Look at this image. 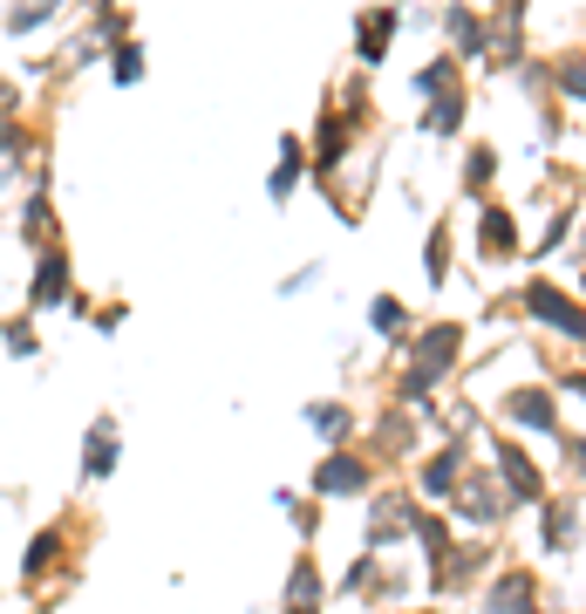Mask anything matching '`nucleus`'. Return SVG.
Returning <instances> with one entry per match:
<instances>
[{
	"label": "nucleus",
	"mask_w": 586,
	"mask_h": 614,
	"mask_svg": "<svg viewBox=\"0 0 586 614\" xmlns=\"http://www.w3.org/2000/svg\"><path fill=\"white\" fill-rule=\"evenodd\" d=\"M464 348H471V328L457 321V315L416 321L410 335L396 342V382H389V396L410 403V409L437 403L450 382H457V369H464Z\"/></svg>",
	"instance_id": "f257e3e1"
},
{
	"label": "nucleus",
	"mask_w": 586,
	"mask_h": 614,
	"mask_svg": "<svg viewBox=\"0 0 586 614\" xmlns=\"http://www.w3.org/2000/svg\"><path fill=\"white\" fill-rule=\"evenodd\" d=\"M491 417H498V430H512V438L559 444V430H566V403H559L552 376H532V382H504Z\"/></svg>",
	"instance_id": "f03ea898"
},
{
	"label": "nucleus",
	"mask_w": 586,
	"mask_h": 614,
	"mask_svg": "<svg viewBox=\"0 0 586 614\" xmlns=\"http://www.w3.org/2000/svg\"><path fill=\"white\" fill-rule=\"evenodd\" d=\"M416 519H423V499L410 492V478H382L362 499V547L369 553H402L416 540Z\"/></svg>",
	"instance_id": "7ed1b4c3"
},
{
	"label": "nucleus",
	"mask_w": 586,
	"mask_h": 614,
	"mask_svg": "<svg viewBox=\"0 0 586 614\" xmlns=\"http://www.w3.org/2000/svg\"><path fill=\"white\" fill-rule=\"evenodd\" d=\"M444 512H450V526H457V532H491V540L519 519L512 499H504V484H498V471H491V457L464 471V484L450 492V505H444Z\"/></svg>",
	"instance_id": "20e7f679"
},
{
	"label": "nucleus",
	"mask_w": 586,
	"mask_h": 614,
	"mask_svg": "<svg viewBox=\"0 0 586 614\" xmlns=\"http://www.w3.org/2000/svg\"><path fill=\"white\" fill-rule=\"evenodd\" d=\"M484 457H491V471L504 484V499H512V512H532L552 492V471L525 451V438H512V430H498V423L484 430Z\"/></svg>",
	"instance_id": "39448f33"
},
{
	"label": "nucleus",
	"mask_w": 586,
	"mask_h": 614,
	"mask_svg": "<svg viewBox=\"0 0 586 614\" xmlns=\"http://www.w3.org/2000/svg\"><path fill=\"white\" fill-rule=\"evenodd\" d=\"M519 315H525L532 328H546L552 342L586 348V300H579L573 287H559L552 273H532L525 287H519Z\"/></svg>",
	"instance_id": "423d86ee"
},
{
	"label": "nucleus",
	"mask_w": 586,
	"mask_h": 614,
	"mask_svg": "<svg viewBox=\"0 0 586 614\" xmlns=\"http://www.w3.org/2000/svg\"><path fill=\"white\" fill-rule=\"evenodd\" d=\"M362 451L382 465V478H389L396 465H416V451H423V409L389 396L375 417H362Z\"/></svg>",
	"instance_id": "0eeeda50"
},
{
	"label": "nucleus",
	"mask_w": 586,
	"mask_h": 614,
	"mask_svg": "<svg viewBox=\"0 0 586 614\" xmlns=\"http://www.w3.org/2000/svg\"><path fill=\"white\" fill-rule=\"evenodd\" d=\"M382 484V465L362 451V444H341V451H321V465L308 471V492L321 505H362Z\"/></svg>",
	"instance_id": "6e6552de"
},
{
	"label": "nucleus",
	"mask_w": 586,
	"mask_h": 614,
	"mask_svg": "<svg viewBox=\"0 0 586 614\" xmlns=\"http://www.w3.org/2000/svg\"><path fill=\"white\" fill-rule=\"evenodd\" d=\"M498 560H504V553H498V540H491V532H457L450 560H444V567L429 574L423 587H429L437 601H450V594H477V587L498 574Z\"/></svg>",
	"instance_id": "1a4fd4ad"
},
{
	"label": "nucleus",
	"mask_w": 586,
	"mask_h": 614,
	"mask_svg": "<svg viewBox=\"0 0 586 614\" xmlns=\"http://www.w3.org/2000/svg\"><path fill=\"white\" fill-rule=\"evenodd\" d=\"M532 519H539V532H532V540H539L546 560H566V553L586 547V499L573 492V484H566V492L552 484V492L532 505Z\"/></svg>",
	"instance_id": "9d476101"
},
{
	"label": "nucleus",
	"mask_w": 586,
	"mask_h": 614,
	"mask_svg": "<svg viewBox=\"0 0 586 614\" xmlns=\"http://www.w3.org/2000/svg\"><path fill=\"white\" fill-rule=\"evenodd\" d=\"M471 465H477L471 438H437V451H423L416 465H410V492H416L423 505H450V492L464 484Z\"/></svg>",
	"instance_id": "9b49d317"
},
{
	"label": "nucleus",
	"mask_w": 586,
	"mask_h": 614,
	"mask_svg": "<svg viewBox=\"0 0 586 614\" xmlns=\"http://www.w3.org/2000/svg\"><path fill=\"white\" fill-rule=\"evenodd\" d=\"M68 526H75V519L62 512L55 526H35L28 540H21V594H41V587L75 560V532H68Z\"/></svg>",
	"instance_id": "f8f14e48"
},
{
	"label": "nucleus",
	"mask_w": 586,
	"mask_h": 614,
	"mask_svg": "<svg viewBox=\"0 0 586 614\" xmlns=\"http://www.w3.org/2000/svg\"><path fill=\"white\" fill-rule=\"evenodd\" d=\"M471 253H477V267H512V260H525V225H519V212L504 198H484L477 205Z\"/></svg>",
	"instance_id": "ddd939ff"
},
{
	"label": "nucleus",
	"mask_w": 586,
	"mask_h": 614,
	"mask_svg": "<svg viewBox=\"0 0 586 614\" xmlns=\"http://www.w3.org/2000/svg\"><path fill=\"white\" fill-rule=\"evenodd\" d=\"M123 471V417L116 409H96L83 423V444H75V478L83 484H110Z\"/></svg>",
	"instance_id": "4468645a"
},
{
	"label": "nucleus",
	"mask_w": 586,
	"mask_h": 614,
	"mask_svg": "<svg viewBox=\"0 0 586 614\" xmlns=\"http://www.w3.org/2000/svg\"><path fill=\"white\" fill-rule=\"evenodd\" d=\"M68 294H75V253L55 240V246H41L35 253V267H28V315H68Z\"/></svg>",
	"instance_id": "2eb2a0df"
},
{
	"label": "nucleus",
	"mask_w": 586,
	"mask_h": 614,
	"mask_svg": "<svg viewBox=\"0 0 586 614\" xmlns=\"http://www.w3.org/2000/svg\"><path fill=\"white\" fill-rule=\"evenodd\" d=\"M335 607V580H327L314 547H294L287 580H279V614H327Z\"/></svg>",
	"instance_id": "dca6fc26"
},
{
	"label": "nucleus",
	"mask_w": 586,
	"mask_h": 614,
	"mask_svg": "<svg viewBox=\"0 0 586 614\" xmlns=\"http://www.w3.org/2000/svg\"><path fill=\"white\" fill-rule=\"evenodd\" d=\"M354 131H362V123H354L341 102H327L321 110V123H314V137H308V177H321V185H335L341 177V164L354 158Z\"/></svg>",
	"instance_id": "f3484780"
},
{
	"label": "nucleus",
	"mask_w": 586,
	"mask_h": 614,
	"mask_svg": "<svg viewBox=\"0 0 586 614\" xmlns=\"http://www.w3.org/2000/svg\"><path fill=\"white\" fill-rule=\"evenodd\" d=\"M532 601H546V580H539V567H525V560H498V574L477 587V614H519Z\"/></svg>",
	"instance_id": "a211bd4d"
},
{
	"label": "nucleus",
	"mask_w": 586,
	"mask_h": 614,
	"mask_svg": "<svg viewBox=\"0 0 586 614\" xmlns=\"http://www.w3.org/2000/svg\"><path fill=\"white\" fill-rule=\"evenodd\" d=\"M437 28H444L450 56L464 62V69L491 56V14H484L477 0H444V8H437Z\"/></svg>",
	"instance_id": "6ab92c4d"
},
{
	"label": "nucleus",
	"mask_w": 586,
	"mask_h": 614,
	"mask_svg": "<svg viewBox=\"0 0 586 614\" xmlns=\"http://www.w3.org/2000/svg\"><path fill=\"white\" fill-rule=\"evenodd\" d=\"M300 430H308L321 451L362 444V409H354L341 390H335V396H314V403H300Z\"/></svg>",
	"instance_id": "aec40b11"
},
{
	"label": "nucleus",
	"mask_w": 586,
	"mask_h": 614,
	"mask_svg": "<svg viewBox=\"0 0 586 614\" xmlns=\"http://www.w3.org/2000/svg\"><path fill=\"white\" fill-rule=\"evenodd\" d=\"M402 21H410V14H402V0H375V8L354 14V62H362V69H382V62H389Z\"/></svg>",
	"instance_id": "412c9836"
},
{
	"label": "nucleus",
	"mask_w": 586,
	"mask_h": 614,
	"mask_svg": "<svg viewBox=\"0 0 586 614\" xmlns=\"http://www.w3.org/2000/svg\"><path fill=\"white\" fill-rule=\"evenodd\" d=\"M41 177V144L21 116H0V192H21Z\"/></svg>",
	"instance_id": "4be33fe9"
},
{
	"label": "nucleus",
	"mask_w": 586,
	"mask_h": 614,
	"mask_svg": "<svg viewBox=\"0 0 586 614\" xmlns=\"http://www.w3.org/2000/svg\"><path fill=\"white\" fill-rule=\"evenodd\" d=\"M14 240L41 253V246H55L62 240V219H55V198H48V177H35L28 198H21V212H14Z\"/></svg>",
	"instance_id": "5701e85b"
},
{
	"label": "nucleus",
	"mask_w": 586,
	"mask_h": 614,
	"mask_svg": "<svg viewBox=\"0 0 586 614\" xmlns=\"http://www.w3.org/2000/svg\"><path fill=\"white\" fill-rule=\"evenodd\" d=\"M464 123H471V89L464 83L444 89V96H429L423 110H416V131L437 137V144H457V137H464Z\"/></svg>",
	"instance_id": "b1692460"
},
{
	"label": "nucleus",
	"mask_w": 586,
	"mask_h": 614,
	"mask_svg": "<svg viewBox=\"0 0 586 614\" xmlns=\"http://www.w3.org/2000/svg\"><path fill=\"white\" fill-rule=\"evenodd\" d=\"M491 75H519L525 69V8H498L491 14V56H484Z\"/></svg>",
	"instance_id": "393cba45"
},
{
	"label": "nucleus",
	"mask_w": 586,
	"mask_h": 614,
	"mask_svg": "<svg viewBox=\"0 0 586 614\" xmlns=\"http://www.w3.org/2000/svg\"><path fill=\"white\" fill-rule=\"evenodd\" d=\"M300 177H308V137H300V131H287V137H279V158H273V171H266V205H294Z\"/></svg>",
	"instance_id": "a878e982"
},
{
	"label": "nucleus",
	"mask_w": 586,
	"mask_h": 614,
	"mask_svg": "<svg viewBox=\"0 0 586 614\" xmlns=\"http://www.w3.org/2000/svg\"><path fill=\"white\" fill-rule=\"evenodd\" d=\"M498 171H504V158H498V144H464V164H457V192L464 198H498Z\"/></svg>",
	"instance_id": "bb28decb"
},
{
	"label": "nucleus",
	"mask_w": 586,
	"mask_h": 614,
	"mask_svg": "<svg viewBox=\"0 0 586 614\" xmlns=\"http://www.w3.org/2000/svg\"><path fill=\"white\" fill-rule=\"evenodd\" d=\"M416 553H423V580L450 560V547H457V526H450V512L444 505H423V519H416V540H410Z\"/></svg>",
	"instance_id": "cd10ccee"
},
{
	"label": "nucleus",
	"mask_w": 586,
	"mask_h": 614,
	"mask_svg": "<svg viewBox=\"0 0 586 614\" xmlns=\"http://www.w3.org/2000/svg\"><path fill=\"white\" fill-rule=\"evenodd\" d=\"M68 0H8V14H0V35L8 41H35L48 21H62Z\"/></svg>",
	"instance_id": "c85d7f7f"
},
{
	"label": "nucleus",
	"mask_w": 586,
	"mask_h": 614,
	"mask_svg": "<svg viewBox=\"0 0 586 614\" xmlns=\"http://www.w3.org/2000/svg\"><path fill=\"white\" fill-rule=\"evenodd\" d=\"M410 601H416L410 567H402L396 553H382V574H375V587H369V607H375V614H396V607H410Z\"/></svg>",
	"instance_id": "c756f323"
},
{
	"label": "nucleus",
	"mask_w": 586,
	"mask_h": 614,
	"mask_svg": "<svg viewBox=\"0 0 586 614\" xmlns=\"http://www.w3.org/2000/svg\"><path fill=\"white\" fill-rule=\"evenodd\" d=\"M0 355H8V363H41V355H48L28 307H21V315H0Z\"/></svg>",
	"instance_id": "7c9ffc66"
},
{
	"label": "nucleus",
	"mask_w": 586,
	"mask_h": 614,
	"mask_svg": "<svg viewBox=\"0 0 586 614\" xmlns=\"http://www.w3.org/2000/svg\"><path fill=\"white\" fill-rule=\"evenodd\" d=\"M410 328H416V315H410V300H402V294H375V300H369V335H375V342L396 348Z\"/></svg>",
	"instance_id": "2f4dec72"
},
{
	"label": "nucleus",
	"mask_w": 586,
	"mask_h": 614,
	"mask_svg": "<svg viewBox=\"0 0 586 614\" xmlns=\"http://www.w3.org/2000/svg\"><path fill=\"white\" fill-rule=\"evenodd\" d=\"M273 505H279V512H287V519H294V540H300V547H314V540H321V499H314V492H294V484H273Z\"/></svg>",
	"instance_id": "473e14b6"
},
{
	"label": "nucleus",
	"mask_w": 586,
	"mask_h": 614,
	"mask_svg": "<svg viewBox=\"0 0 586 614\" xmlns=\"http://www.w3.org/2000/svg\"><path fill=\"white\" fill-rule=\"evenodd\" d=\"M450 233H457L450 219H429V240H423V287L429 294L450 287Z\"/></svg>",
	"instance_id": "72a5a7b5"
},
{
	"label": "nucleus",
	"mask_w": 586,
	"mask_h": 614,
	"mask_svg": "<svg viewBox=\"0 0 586 614\" xmlns=\"http://www.w3.org/2000/svg\"><path fill=\"white\" fill-rule=\"evenodd\" d=\"M573 225H579V198H566V205H552V219H546V233H539V240H532V246H525V260H532V267H546V260H552V253H559V246H566V240H573Z\"/></svg>",
	"instance_id": "f704fd0d"
},
{
	"label": "nucleus",
	"mask_w": 586,
	"mask_h": 614,
	"mask_svg": "<svg viewBox=\"0 0 586 614\" xmlns=\"http://www.w3.org/2000/svg\"><path fill=\"white\" fill-rule=\"evenodd\" d=\"M457 83H464V62H457L450 56V48H444V56H429L416 75H410V89H416V102H429V96H444V89H457Z\"/></svg>",
	"instance_id": "c9c22d12"
},
{
	"label": "nucleus",
	"mask_w": 586,
	"mask_h": 614,
	"mask_svg": "<svg viewBox=\"0 0 586 614\" xmlns=\"http://www.w3.org/2000/svg\"><path fill=\"white\" fill-rule=\"evenodd\" d=\"M552 96L586 110V48H559L552 56Z\"/></svg>",
	"instance_id": "e433bc0d"
},
{
	"label": "nucleus",
	"mask_w": 586,
	"mask_h": 614,
	"mask_svg": "<svg viewBox=\"0 0 586 614\" xmlns=\"http://www.w3.org/2000/svg\"><path fill=\"white\" fill-rule=\"evenodd\" d=\"M375 574H382V553H354L348 560V567L335 574V601H369V587H375Z\"/></svg>",
	"instance_id": "4c0bfd02"
},
{
	"label": "nucleus",
	"mask_w": 586,
	"mask_h": 614,
	"mask_svg": "<svg viewBox=\"0 0 586 614\" xmlns=\"http://www.w3.org/2000/svg\"><path fill=\"white\" fill-rule=\"evenodd\" d=\"M144 69H150V62H144V41H137V35L110 48V83H116V89H137Z\"/></svg>",
	"instance_id": "58836bf2"
},
{
	"label": "nucleus",
	"mask_w": 586,
	"mask_h": 614,
	"mask_svg": "<svg viewBox=\"0 0 586 614\" xmlns=\"http://www.w3.org/2000/svg\"><path fill=\"white\" fill-rule=\"evenodd\" d=\"M559 471H566V484L573 492H586V430H559Z\"/></svg>",
	"instance_id": "ea45409f"
},
{
	"label": "nucleus",
	"mask_w": 586,
	"mask_h": 614,
	"mask_svg": "<svg viewBox=\"0 0 586 614\" xmlns=\"http://www.w3.org/2000/svg\"><path fill=\"white\" fill-rule=\"evenodd\" d=\"M321 273H327L321 260H300L294 273H279V287H273V294H279V300H294V294H308V287H321Z\"/></svg>",
	"instance_id": "a19ab883"
},
{
	"label": "nucleus",
	"mask_w": 586,
	"mask_h": 614,
	"mask_svg": "<svg viewBox=\"0 0 586 614\" xmlns=\"http://www.w3.org/2000/svg\"><path fill=\"white\" fill-rule=\"evenodd\" d=\"M123 321H130V300H96L89 307V328H96V335H123Z\"/></svg>",
	"instance_id": "79ce46f5"
},
{
	"label": "nucleus",
	"mask_w": 586,
	"mask_h": 614,
	"mask_svg": "<svg viewBox=\"0 0 586 614\" xmlns=\"http://www.w3.org/2000/svg\"><path fill=\"white\" fill-rule=\"evenodd\" d=\"M552 376V390H559V403H573L579 417H586V369H546Z\"/></svg>",
	"instance_id": "37998d69"
},
{
	"label": "nucleus",
	"mask_w": 586,
	"mask_h": 614,
	"mask_svg": "<svg viewBox=\"0 0 586 614\" xmlns=\"http://www.w3.org/2000/svg\"><path fill=\"white\" fill-rule=\"evenodd\" d=\"M0 116H21V83H8V75H0Z\"/></svg>",
	"instance_id": "c03bdc74"
},
{
	"label": "nucleus",
	"mask_w": 586,
	"mask_h": 614,
	"mask_svg": "<svg viewBox=\"0 0 586 614\" xmlns=\"http://www.w3.org/2000/svg\"><path fill=\"white\" fill-rule=\"evenodd\" d=\"M519 614H552V607H546V601H532V607H519Z\"/></svg>",
	"instance_id": "a18cd8bd"
},
{
	"label": "nucleus",
	"mask_w": 586,
	"mask_h": 614,
	"mask_svg": "<svg viewBox=\"0 0 586 614\" xmlns=\"http://www.w3.org/2000/svg\"><path fill=\"white\" fill-rule=\"evenodd\" d=\"M573 294H579V300H586V267H579V287H573Z\"/></svg>",
	"instance_id": "49530a36"
},
{
	"label": "nucleus",
	"mask_w": 586,
	"mask_h": 614,
	"mask_svg": "<svg viewBox=\"0 0 586 614\" xmlns=\"http://www.w3.org/2000/svg\"><path fill=\"white\" fill-rule=\"evenodd\" d=\"M89 8H116V0H89Z\"/></svg>",
	"instance_id": "de8ad7c7"
},
{
	"label": "nucleus",
	"mask_w": 586,
	"mask_h": 614,
	"mask_svg": "<svg viewBox=\"0 0 586 614\" xmlns=\"http://www.w3.org/2000/svg\"><path fill=\"white\" fill-rule=\"evenodd\" d=\"M402 614H410V607H402Z\"/></svg>",
	"instance_id": "09e8293b"
}]
</instances>
